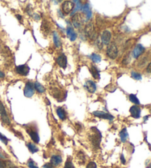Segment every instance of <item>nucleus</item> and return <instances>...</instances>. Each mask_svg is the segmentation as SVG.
Returning <instances> with one entry per match:
<instances>
[{
  "instance_id": "nucleus-4",
  "label": "nucleus",
  "mask_w": 151,
  "mask_h": 168,
  "mask_svg": "<svg viewBox=\"0 0 151 168\" xmlns=\"http://www.w3.org/2000/svg\"><path fill=\"white\" fill-rule=\"evenodd\" d=\"M106 54L110 58H112V59H114L118 56V48L114 43L108 44L107 50H106Z\"/></svg>"
},
{
  "instance_id": "nucleus-14",
  "label": "nucleus",
  "mask_w": 151,
  "mask_h": 168,
  "mask_svg": "<svg viewBox=\"0 0 151 168\" xmlns=\"http://www.w3.org/2000/svg\"><path fill=\"white\" fill-rule=\"evenodd\" d=\"M111 38V33L108 30H104L101 35V41L103 44H108Z\"/></svg>"
},
{
  "instance_id": "nucleus-6",
  "label": "nucleus",
  "mask_w": 151,
  "mask_h": 168,
  "mask_svg": "<svg viewBox=\"0 0 151 168\" xmlns=\"http://www.w3.org/2000/svg\"><path fill=\"white\" fill-rule=\"evenodd\" d=\"M71 21H72V24L74 27L80 28L82 26V24H83V23L84 22L85 19L84 16L82 14H80V13H75V14L73 15Z\"/></svg>"
},
{
  "instance_id": "nucleus-29",
  "label": "nucleus",
  "mask_w": 151,
  "mask_h": 168,
  "mask_svg": "<svg viewBox=\"0 0 151 168\" xmlns=\"http://www.w3.org/2000/svg\"><path fill=\"white\" fill-rule=\"evenodd\" d=\"M74 3H76V7L74 8V10H73L72 12H71V15H74V14H75V12L76 11H77L78 10H81V8H82V4H81V1H74Z\"/></svg>"
},
{
  "instance_id": "nucleus-8",
  "label": "nucleus",
  "mask_w": 151,
  "mask_h": 168,
  "mask_svg": "<svg viewBox=\"0 0 151 168\" xmlns=\"http://www.w3.org/2000/svg\"><path fill=\"white\" fill-rule=\"evenodd\" d=\"M74 7V4L73 1H65L62 4V11L66 14H69L73 11V8Z\"/></svg>"
},
{
  "instance_id": "nucleus-22",
  "label": "nucleus",
  "mask_w": 151,
  "mask_h": 168,
  "mask_svg": "<svg viewBox=\"0 0 151 168\" xmlns=\"http://www.w3.org/2000/svg\"><path fill=\"white\" fill-rule=\"evenodd\" d=\"M90 71H91L92 76L94 77L95 79H100V70L97 69V67H95L94 65H92L91 66V69H90Z\"/></svg>"
},
{
  "instance_id": "nucleus-19",
  "label": "nucleus",
  "mask_w": 151,
  "mask_h": 168,
  "mask_svg": "<svg viewBox=\"0 0 151 168\" xmlns=\"http://www.w3.org/2000/svg\"><path fill=\"white\" fill-rule=\"evenodd\" d=\"M76 158L77 162L80 164H84L86 162V155L83 153V151H78L76 154Z\"/></svg>"
},
{
  "instance_id": "nucleus-18",
  "label": "nucleus",
  "mask_w": 151,
  "mask_h": 168,
  "mask_svg": "<svg viewBox=\"0 0 151 168\" xmlns=\"http://www.w3.org/2000/svg\"><path fill=\"white\" fill-rule=\"evenodd\" d=\"M81 10L83 13H86V20H88V19H91V16H92V12H91V10L90 9L88 4H85L84 5L82 6Z\"/></svg>"
},
{
  "instance_id": "nucleus-15",
  "label": "nucleus",
  "mask_w": 151,
  "mask_h": 168,
  "mask_svg": "<svg viewBox=\"0 0 151 168\" xmlns=\"http://www.w3.org/2000/svg\"><path fill=\"white\" fill-rule=\"evenodd\" d=\"M63 161L62 157L60 155H52L51 158H50V163L53 164L54 167H57L59 166Z\"/></svg>"
},
{
  "instance_id": "nucleus-26",
  "label": "nucleus",
  "mask_w": 151,
  "mask_h": 168,
  "mask_svg": "<svg viewBox=\"0 0 151 168\" xmlns=\"http://www.w3.org/2000/svg\"><path fill=\"white\" fill-rule=\"evenodd\" d=\"M34 87H35V89H36V90L40 93H44L46 90V89L44 88V86L42 85V84H40L39 82H38V81H36V82L34 83Z\"/></svg>"
},
{
  "instance_id": "nucleus-28",
  "label": "nucleus",
  "mask_w": 151,
  "mask_h": 168,
  "mask_svg": "<svg viewBox=\"0 0 151 168\" xmlns=\"http://www.w3.org/2000/svg\"><path fill=\"white\" fill-rule=\"evenodd\" d=\"M90 58L93 61V62H95V63H98L100 62L101 61V56L100 55H97L96 53H92L91 56H89Z\"/></svg>"
},
{
  "instance_id": "nucleus-3",
  "label": "nucleus",
  "mask_w": 151,
  "mask_h": 168,
  "mask_svg": "<svg viewBox=\"0 0 151 168\" xmlns=\"http://www.w3.org/2000/svg\"><path fill=\"white\" fill-rule=\"evenodd\" d=\"M0 118H1V121L7 125H10V124H11V121H10V118L7 115L5 107H4V104L1 101H0Z\"/></svg>"
},
{
  "instance_id": "nucleus-30",
  "label": "nucleus",
  "mask_w": 151,
  "mask_h": 168,
  "mask_svg": "<svg viewBox=\"0 0 151 168\" xmlns=\"http://www.w3.org/2000/svg\"><path fill=\"white\" fill-rule=\"evenodd\" d=\"M63 168H75V167L74 166V164H73L72 161H71V158H67V160L66 161V162H65L64 167H63Z\"/></svg>"
},
{
  "instance_id": "nucleus-12",
  "label": "nucleus",
  "mask_w": 151,
  "mask_h": 168,
  "mask_svg": "<svg viewBox=\"0 0 151 168\" xmlns=\"http://www.w3.org/2000/svg\"><path fill=\"white\" fill-rule=\"evenodd\" d=\"M130 112L133 118H139L141 116V109L137 105H133L130 108Z\"/></svg>"
},
{
  "instance_id": "nucleus-13",
  "label": "nucleus",
  "mask_w": 151,
  "mask_h": 168,
  "mask_svg": "<svg viewBox=\"0 0 151 168\" xmlns=\"http://www.w3.org/2000/svg\"><path fill=\"white\" fill-rule=\"evenodd\" d=\"M144 50H145V48L141 44H137L135 47V48L133 49V56L135 58H137L144 53Z\"/></svg>"
},
{
  "instance_id": "nucleus-10",
  "label": "nucleus",
  "mask_w": 151,
  "mask_h": 168,
  "mask_svg": "<svg viewBox=\"0 0 151 168\" xmlns=\"http://www.w3.org/2000/svg\"><path fill=\"white\" fill-rule=\"evenodd\" d=\"M16 71L18 74L26 76L28 75L29 72H30V67L27 64H22V65L17 66L16 67Z\"/></svg>"
},
{
  "instance_id": "nucleus-5",
  "label": "nucleus",
  "mask_w": 151,
  "mask_h": 168,
  "mask_svg": "<svg viewBox=\"0 0 151 168\" xmlns=\"http://www.w3.org/2000/svg\"><path fill=\"white\" fill-rule=\"evenodd\" d=\"M85 32H86V36L91 39H95L97 37V32L92 23L89 22L86 24L85 27Z\"/></svg>"
},
{
  "instance_id": "nucleus-9",
  "label": "nucleus",
  "mask_w": 151,
  "mask_h": 168,
  "mask_svg": "<svg viewBox=\"0 0 151 168\" xmlns=\"http://www.w3.org/2000/svg\"><path fill=\"white\" fill-rule=\"evenodd\" d=\"M92 113L94 116L98 117V118H103V119H107V120H110V121H112V120L114 118V117L111 114L108 113V112H105L103 111H99V110H97V111L93 112Z\"/></svg>"
},
{
  "instance_id": "nucleus-2",
  "label": "nucleus",
  "mask_w": 151,
  "mask_h": 168,
  "mask_svg": "<svg viewBox=\"0 0 151 168\" xmlns=\"http://www.w3.org/2000/svg\"><path fill=\"white\" fill-rule=\"evenodd\" d=\"M25 130L27 131V133L29 134L31 139L35 143L37 144V143H39L40 141V137H39V132H38V130L36 127H35L34 126L27 125V127H25Z\"/></svg>"
},
{
  "instance_id": "nucleus-25",
  "label": "nucleus",
  "mask_w": 151,
  "mask_h": 168,
  "mask_svg": "<svg viewBox=\"0 0 151 168\" xmlns=\"http://www.w3.org/2000/svg\"><path fill=\"white\" fill-rule=\"evenodd\" d=\"M53 41H54V44L56 47H60L61 46V41L58 34L56 32L53 33Z\"/></svg>"
},
{
  "instance_id": "nucleus-38",
  "label": "nucleus",
  "mask_w": 151,
  "mask_h": 168,
  "mask_svg": "<svg viewBox=\"0 0 151 168\" xmlns=\"http://www.w3.org/2000/svg\"><path fill=\"white\" fill-rule=\"evenodd\" d=\"M146 70H147V73H151V61L149 63L148 65H147V68H146Z\"/></svg>"
},
{
  "instance_id": "nucleus-31",
  "label": "nucleus",
  "mask_w": 151,
  "mask_h": 168,
  "mask_svg": "<svg viewBox=\"0 0 151 168\" xmlns=\"http://www.w3.org/2000/svg\"><path fill=\"white\" fill-rule=\"evenodd\" d=\"M131 77H132L133 79L137 80V81H139V80H142V75L140 74V73H137V72H135V71L131 72Z\"/></svg>"
},
{
  "instance_id": "nucleus-33",
  "label": "nucleus",
  "mask_w": 151,
  "mask_h": 168,
  "mask_svg": "<svg viewBox=\"0 0 151 168\" xmlns=\"http://www.w3.org/2000/svg\"><path fill=\"white\" fill-rule=\"evenodd\" d=\"M27 166L30 168H39L38 166L36 165L35 162L32 159H30L27 161Z\"/></svg>"
},
{
  "instance_id": "nucleus-27",
  "label": "nucleus",
  "mask_w": 151,
  "mask_h": 168,
  "mask_svg": "<svg viewBox=\"0 0 151 168\" xmlns=\"http://www.w3.org/2000/svg\"><path fill=\"white\" fill-rule=\"evenodd\" d=\"M129 100L132 103H133L134 104H140V101L139 100V98H137V96L134 94H130L129 95Z\"/></svg>"
},
{
  "instance_id": "nucleus-17",
  "label": "nucleus",
  "mask_w": 151,
  "mask_h": 168,
  "mask_svg": "<svg viewBox=\"0 0 151 168\" xmlns=\"http://www.w3.org/2000/svg\"><path fill=\"white\" fill-rule=\"evenodd\" d=\"M66 34L71 41H74V40L77 38V33H76V32L74 31V30L73 29V27H71V26H69V27H67Z\"/></svg>"
},
{
  "instance_id": "nucleus-24",
  "label": "nucleus",
  "mask_w": 151,
  "mask_h": 168,
  "mask_svg": "<svg viewBox=\"0 0 151 168\" xmlns=\"http://www.w3.org/2000/svg\"><path fill=\"white\" fill-rule=\"evenodd\" d=\"M27 147L31 153H36V152H37L39 150V147H38L34 143H31V142L27 143Z\"/></svg>"
},
{
  "instance_id": "nucleus-23",
  "label": "nucleus",
  "mask_w": 151,
  "mask_h": 168,
  "mask_svg": "<svg viewBox=\"0 0 151 168\" xmlns=\"http://www.w3.org/2000/svg\"><path fill=\"white\" fill-rule=\"evenodd\" d=\"M41 30H42V31L43 32V33L44 35H47V34H49V33H50V25H49L48 22H47V21H45V20L43 21V22H42Z\"/></svg>"
},
{
  "instance_id": "nucleus-37",
  "label": "nucleus",
  "mask_w": 151,
  "mask_h": 168,
  "mask_svg": "<svg viewBox=\"0 0 151 168\" xmlns=\"http://www.w3.org/2000/svg\"><path fill=\"white\" fill-rule=\"evenodd\" d=\"M43 168H55V167L51 163H46L43 166Z\"/></svg>"
},
{
  "instance_id": "nucleus-16",
  "label": "nucleus",
  "mask_w": 151,
  "mask_h": 168,
  "mask_svg": "<svg viewBox=\"0 0 151 168\" xmlns=\"http://www.w3.org/2000/svg\"><path fill=\"white\" fill-rule=\"evenodd\" d=\"M57 63L61 67L65 69L67 66V58L64 54H61L60 56L58 57Z\"/></svg>"
},
{
  "instance_id": "nucleus-11",
  "label": "nucleus",
  "mask_w": 151,
  "mask_h": 168,
  "mask_svg": "<svg viewBox=\"0 0 151 168\" xmlns=\"http://www.w3.org/2000/svg\"><path fill=\"white\" fill-rule=\"evenodd\" d=\"M85 88L86 89L87 91L89 92L90 93H94L97 90V86L96 84L91 80H87L84 84Z\"/></svg>"
},
{
  "instance_id": "nucleus-39",
  "label": "nucleus",
  "mask_w": 151,
  "mask_h": 168,
  "mask_svg": "<svg viewBox=\"0 0 151 168\" xmlns=\"http://www.w3.org/2000/svg\"><path fill=\"white\" fill-rule=\"evenodd\" d=\"M4 73H3V72H1V71H0V78H4Z\"/></svg>"
},
{
  "instance_id": "nucleus-36",
  "label": "nucleus",
  "mask_w": 151,
  "mask_h": 168,
  "mask_svg": "<svg viewBox=\"0 0 151 168\" xmlns=\"http://www.w3.org/2000/svg\"><path fill=\"white\" fill-rule=\"evenodd\" d=\"M120 161H121V163L123 164H126V160L125 158V156L123 154H121V155H120Z\"/></svg>"
},
{
  "instance_id": "nucleus-32",
  "label": "nucleus",
  "mask_w": 151,
  "mask_h": 168,
  "mask_svg": "<svg viewBox=\"0 0 151 168\" xmlns=\"http://www.w3.org/2000/svg\"><path fill=\"white\" fill-rule=\"evenodd\" d=\"M0 140H1V142L4 143L5 145H7V144H8L9 139L5 136V135H4L3 134H1V132H0Z\"/></svg>"
},
{
  "instance_id": "nucleus-21",
  "label": "nucleus",
  "mask_w": 151,
  "mask_h": 168,
  "mask_svg": "<svg viewBox=\"0 0 151 168\" xmlns=\"http://www.w3.org/2000/svg\"><path fill=\"white\" fill-rule=\"evenodd\" d=\"M120 137L122 142L125 143L126 141H127L128 138V132L127 129H126L125 127L123 128V130L120 132Z\"/></svg>"
},
{
  "instance_id": "nucleus-35",
  "label": "nucleus",
  "mask_w": 151,
  "mask_h": 168,
  "mask_svg": "<svg viewBox=\"0 0 151 168\" xmlns=\"http://www.w3.org/2000/svg\"><path fill=\"white\" fill-rule=\"evenodd\" d=\"M0 168H6V160L0 158Z\"/></svg>"
},
{
  "instance_id": "nucleus-1",
  "label": "nucleus",
  "mask_w": 151,
  "mask_h": 168,
  "mask_svg": "<svg viewBox=\"0 0 151 168\" xmlns=\"http://www.w3.org/2000/svg\"><path fill=\"white\" fill-rule=\"evenodd\" d=\"M91 132L89 135V140L91 141V144L93 147L96 149L100 148V142H101L102 139V135L100 131L97 128V127H94L91 128Z\"/></svg>"
},
{
  "instance_id": "nucleus-34",
  "label": "nucleus",
  "mask_w": 151,
  "mask_h": 168,
  "mask_svg": "<svg viewBox=\"0 0 151 168\" xmlns=\"http://www.w3.org/2000/svg\"><path fill=\"white\" fill-rule=\"evenodd\" d=\"M86 168H97V164L94 161H89Z\"/></svg>"
},
{
  "instance_id": "nucleus-7",
  "label": "nucleus",
  "mask_w": 151,
  "mask_h": 168,
  "mask_svg": "<svg viewBox=\"0 0 151 168\" xmlns=\"http://www.w3.org/2000/svg\"><path fill=\"white\" fill-rule=\"evenodd\" d=\"M35 93V87H34V83L31 82V81H28L27 84H25V87L24 89V94L26 97L27 98H30L33 96Z\"/></svg>"
},
{
  "instance_id": "nucleus-20",
  "label": "nucleus",
  "mask_w": 151,
  "mask_h": 168,
  "mask_svg": "<svg viewBox=\"0 0 151 168\" xmlns=\"http://www.w3.org/2000/svg\"><path fill=\"white\" fill-rule=\"evenodd\" d=\"M56 112H57V115L59 117L61 120L63 121L66 118V112L65 110L61 107H58L57 110H56Z\"/></svg>"
}]
</instances>
